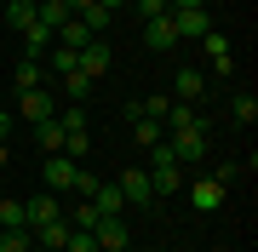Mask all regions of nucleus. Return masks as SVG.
<instances>
[{
	"mask_svg": "<svg viewBox=\"0 0 258 252\" xmlns=\"http://www.w3.org/2000/svg\"><path fill=\"white\" fill-rule=\"evenodd\" d=\"M149 149H155V172H149V189H155V195H178V189H184V160L172 155V143H149Z\"/></svg>",
	"mask_w": 258,
	"mask_h": 252,
	"instance_id": "1",
	"label": "nucleus"
},
{
	"mask_svg": "<svg viewBox=\"0 0 258 252\" xmlns=\"http://www.w3.org/2000/svg\"><path fill=\"white\" fill-rule=\"evenodd\" d=\"M52 115H57V98H52V86H29V92H18V121L40 126V121H52Z\"/></svg>",
	"mask_w": 258,
	"mask_h": 252,
	"instance_id": "2",
	"label": "nucleus"
},
{
	"mask_svg": "<svg viewBox=\"0 0 258 252\" xmlns=\"http://www.w3.org/2000/svg\"><path fill=\"white\" fill-rule=\"evenodd\" d=\"M166 143H172V155L184 160V166H195V160L207 155V132H201V121H195V126H172V132H166Z\"/></svg>",
	"mask_w": 258,
	"mask_h": 252,
	"instance_id": "3",
	"label": "nucleus"
},
{
	"mask_svg": "<svg viewBox=\"0 0 258 252\" xmlns=\"http://www.w3.org/2000/svg\"><path fill=\"white\" fill-rule=\"evenodd\" d=\"M166 18H172L178 40H201V35H212V18H207V6H178V12H166Z\"/></svg>",
	"mask_w": 258,
	"mask_h": 252,
	"instance_id": "4",
	"label": "nucleus"
},
{
	"mask_svg": "<svg viewBox=\"0 0 258 252\" xmlns=\"http://www.w3.org/2000/svg\"><path fill=\"white\" fill-rule=\"evenodd\" d=\"M75 172H81V160H69V155H46V166H40V178H46L52 195H69V189H75Z\"/></svg>",
	"mask_w": 258,
	"mask_h": 252,
	"instance_id": "5",
	"label": "nucleus"
},
{
	"mask_svg": "<svg viewBox=\"0 0 258 252\" xmlns=\"http://www.w3.org/2000/svg\"><path fill=\"white\" fill-rule=\"evenodd\" d=\"M52 218H63V195H52V189H40L35 201H23V224H29V229L52 224Z\"/></svg>",
	"mask_w": 258,
	"mask_h": 252,
	"instance_id": "6",
	"label": "nucleus"
},
{
	"mask_svg": "<svg viewBox=\"0 0 258 252\" xmlns=\"http://www.w3.org/2000/svg\"><path fill=\"white\" fill-rule=\"evenodd\" d=\"M115 184H120V195H126V206H155V189H149V172L144 166H126Z\"/></svg>",
	"mask_w": 258,
	"mask_h": 252,
	"instance_id": "7",
	"label": "nucleus"
},
{
	"mask_svg": "<svg viewBox=\"0 0 258 252\" xmlns=\"http://www.w3.org/2000/svg\"><path fill=\"white\" fill-rule=\"evenodd\" d=\"M92 241H98V252H126L132 246V229H126V218H98Z\"/></svg>",
	"mask_w": 258,
	"mask_h": 252,
	"instance_id": "8",
	"label": "nucleus"
},
{
	"mask_svg": "<svg viewBox=\"0 0 258 252\" xmlns=\"http://www.w3.org/2000/svg\"><path fill=\"white\" fill-rule=\"evenodd\" d=\"M224 195H230V189H224V184H218L212 172L189 184V206H195V212H218V206H224Z\"/></svg>",
	"mask_w": 258,
	"mask_h": 252,
	"instance_id": "9",
	"label": "nucleus"
},
{
	"mask_svg": "<svg viewBox=\"0 0 258 252\" xmlns=\"http://www.w3.org/2000/svg\"><path fill=\"white\" fill-rule=\"evenodd\" d=\"M86 201L98 206V218H120V212H126V195H120V184H115V178H98V189H92Z\"/></svg>",
	"mask_w": 258,
	"mask_h": 252,
	"instance_id": "10",
	"label": "nucleus"
},
{
	"mask_svg": "<svg viewBox=\"0 0 258 252\" xmlns=\"http://www.w3.org/2000/svg\"><path fill=\"white\" fill-rule=\"evenodd\" d=\"M81 69H86V80L109 75V40H86V46H81Z\"/></svg>",
	"mask_w": 258,
	"mask_h": 252,
	"instance_id": "11",
	"label": "nucleus"
},
{
	"mask_svg": "<svg viewBox=\"0 0 258 252\" xmlns=\"http://www.w3.org/2000/svg\"><path fill=\"white\" fill-rule=\"evenodd\" d=\"M144 46H149V52H172V46H178L172 18H149V23H144Z\"/></svg>",
	"mask_w": 258,
	"mask_h": 252,
	"instance_id": "12",
	"label": "nucleus"
},
{
	"mask_svg": "<svg viewBox=\"0 0 258 252\" xmlns=\"http://www.w3.org/2000/svg\"><path fill=\"white\" fill-rule=\"evenodd\" d=\"M201 92H207V75H201V69H178V75H172V103H195Z\"/></svg>",
	"mask_w": 258,
	"mask_h": 252,
	"instance_id": "13",
	"label": "nucleus"
},
{
	"mask_svg": "<svg viewBox=\"0 0 258 252\" xmlns=\"http://www.w3.org/2000/svg\"><path fill=\"white\" fill-rule=\"evenodd\" d=\"M12 86H18V92H29V86H46V69H40V57H18V69H12Z\"/></svg>",
	"mask_w": 258,
	"mask_h": 252,
	"instance_id": "14",
	"label": "nucleus"
},
{
	"mask_svg": "<svg viewBox=\"0 0 258 252\" xmlns=\"http://www.w3.org/2000/svg\"><path fill=\"white\" fill-rule=\"evenodd\" d=\"M40 246H52V252H63L69 246V218H52V224H40V229H29Z\"/></svg>",
	"mask_w": 258,
	"mask_h": 252,
	"instance_id": "15",
	"label": "nucleus"
},
{
	"mask_svg": "<svg viewBox=\"0 0 258 252\" xmlns=\"http://www.w3.org/2000/svg\"><path fill=\"white\" fill-rule=\"evenodd\" d=\"M35 18H40V23H46L52 35H57V29L69 23V6H63V0H35Z\"/></svg>",
	"mask_w": 258,
	"mask_h": 252,
	"instance_id": "16",
	"label": "nucleus"
},
{
	"mask_svg": "<svg viewBox=\"0 0 258 252\" xmlns=\"http://www.w3.org/2000/svg\"><path fill=\"white\" fill-rule=\"evenodd\" d=\"M35 138H40V149H46V155H63V121H57V115L35 126Z\"/></svg>",
	"mask_w": 258,
	"mask_h": 252,
	"instance_id": "17",
	"label": "nucleus"
},
{
	"mask_svg": "<svg viewBox=\"0 0 258 252\" xmlns=\"http://www.w3.org/2000/svg\"><path fill=\"white\" fill-rule=\"evenodd\" d=\"M0 12H6V23L18 29V35H23L29 23H35V0H6V6H0Z\"/></svg>",
	"mask_w": 258,
	"mask_h": 252,
	"instance_id": "18",
	"label": "nucleus"
},
{
	"mask_svg": "<svg viewBox=\"0 0 258 252\" xmlns=\"http://www.w3.org/2000/svg\"><path fill=\"white\" fill-rule=\"evenodd\" d=\"M69 229H98V206L92 201H75L69 206Z\"/></svg>",
	"mask_w": 258,
	"mask_h": 252,
	"instance_id": "19",
	"label": "nucleus"
},
{
	"mask_svg": "<svg viewBox=\"0 0 258 252\" xmlns=\"http://www.w3.org/2000/svg\"><path fill=\"white\" fill-rule=\"evenodd\" d=\"M63 155L69 160H86V155H92V132H63Z\"/></svg>",
	"mask_w": 258,
	"mask_h": 252,
	"instance_id": "20",
	"label": "nucleus"
},
{
	"mask_svg": "<svg viewBox=\"0 0 258 252\" xmlns=\"http://www.w3.org/2000/svg\"><path fill=\"white\" fill-rule=\"evenodd\" d=\"M230 109H235V121H241V126H252V121H258V98H252V92H235V98H230Z\"/></svg>",
	"mask_w": 258,
	"mask_h": 252,
	"instance_id": "21",
	"label": "nucleus"
},
{
	"mask_svg": "<svg viewBox=\"0 0 258 252\" xmlns=\"http://www.w3.org/2000/svg\"><path fill=\"white\" fill-rule=\"evenodd\" d=\"M29 246H35L29 229H0V252H29Z\"/></svg>",
	"mask_w": 258,
	"mask_h": 252,
	"instance_id": "22",
	"label": "nucleus"
},
{
	"mask_svg": "<svg viewBox=\"0 0 258 252\" xmlns=\"http://www.w3.org/2000/svg\"><path fill=\"white\" fill-rule=\"evenodd\" d=\"M132 138L149 149V143H161V138H166V126H161V121H132Z\"/></svg>",
	"mask_w": 258,
	"mask_h": 252,
	"instance_id": "23",
	"label": "nucleus"
},
{
	"mask_svg": "<svg viewBox=\"0 0 258 252\" xmlns=\"http://www.w3.org/2000/svg\"><path fill=\"white\" fill-rule=\"evenodd\" d=\"M0 229H29L23 224V201H0Z\"/></svg>",
	"mask_w": 258,
	"mask_h": 252,
	"instance_id": "24",
	"label": "nucleus"
},
{
	"mask_svg": "<svg viewBox=\"0 0 258 252\" xmlns=\"http://www.w3.org/2000/svg\"><path fill=\"white\" fill-rule=\"evenodd\" d=\"M63 92H69L75 103H81L86 92H92V80H86V69H75V75H63Z\"/></svg>",
	"mask_w": 258,
	"mask_h": 252,
	"instance_id": "25",
	"label": "nucleus"
},
{
	"mask_svg": "<svg viewBox=\"0 0 258 252\" xmlns=\"http://www.w3.org/2000/svg\"><path fill=\"white\" fill-rule=\"evenodd\" d=\"M57 121H63V132H86V109L69 103V109H57Z\"/></svg>",
	"mask_w": 258,
	"mask_h": 252,
	"instance_id": "26",
	"label": "nucleus"
},
{
	"mask_svg": "<svg viewBox=\"0 0 258 252\" xmlns=\"http://www.w3.org/2000/svg\"><path fill=\"white\" fill-rule=\"evenodd\" d=\"M132 6L144 12V23H149V18H166V0H132Z\"/></svg>",
	"mask_w": 258,
	"mask_h": 252,
	"instance_id": "27",
	"label": "nucleus"
},
{
	"mask_svg": "<svg viewBox=\"0 0 258 252\" xmlns=\"http://www.w3.org/2000/svg\"><path fill=\"white\" fill-rule=\"evenodd\" d=\"M12 132H18V115H12V109H0V143H12Z\"/></svg>",
	"mask_w": 258,
	"mask_h": 252,
	"instance_id": "28",
	"label": "nucleus"
},
{
	"mask_svg": "<svg viewBox=\"0 0 258 252\" xmlns=\"http://www.w3.org/2000/svg\"><path fill=\"white\" fill-rule=\"evenodd\" d=\"M63 6H69V18H81V12L92 6V0H63Z\"/></svg>",
	"mask_w": 258,
	"mask_h": 252,
	"instance_id": "29",
	"label": "nucleus"
},
{
	"mask_svg": "<svg viewBox=\"0 0 258 252\" xmlns=\"http://www.w3.org/2000/svg\"><path fill=\"white\" fill-rule=\"evenodd\" d=\"M98 6H103V12H120V6H132V0H98Z\"/></svg>",
	"mask_w": 258,
	"mask_h": 252,
	"instance_id": "30",
	"label": "nucleus"
},
{
	"mask_svg": "<svg viewBox=\"0 0 258 252\" xmlns=\"http://www.w3.org/2000/svg\"><path fill=\"white\" fill-rule=\"evenodd\" d=\"M178 6H201V0H166V12H178Z\"/></svg>",
	"mask_w": 258,
	"mask_h": 252,
	"instance_id": "31",
	"label": "nucleus"
},
{
	"mask_svg": "<svg viewBox=\"0 0 258 252\" xmlns=\"http://www.w3.org/2000/svg\"><path fill=\"white\" fill-rule=\"evenodd\" d=\"M6 160H12V143H0V172H6Z\"/></svg>",
	"mask_w": 258,
	"mask_h": 252,
	"instance_id": "32",
	"label": "nucleus"
},
{
	"mask_svg": "<svg viewBox=\"0 0 258 252\" xmlns=\"http://www.w3.org/2000/svg\"><path fill=\"white\" fill-rule=\"evenodd\" d=\"M29 252H52V246H40V241H35V246H29Z\"/></svg>",
	"mask_w": 258,
	"mask_h": 252,
	"instance_id": "33",
	"label": "nucleus"
},
{
	"mask_svg": "<svg viewBox=\"0 0 258 252\" xmlns=\"http://www.w3.org/2000/svg\"><path fill=\"white\" fill-rule=\"evenodd\" d=\"M126 252H138V246H126Z\"/></svg>",
	"mask_w": 258,
	"mask_h": 252,
	"instance_id": "34",
	"label": "nucleus"
},
{
	"mask_svg": "<svg viewBox=\"0 0 258 252\" xmlns=\"http://www.w3.org/2000/svg\"><path fill=\"white\" fill-rule=\"evenodd\" d=\"M0 6H6V0H0Z\"/></svg>",
	"mask_w": 258,
	"mask_h": 252,
	"instance_id": "35",
	"label": "nucleus"
}]
</instances>
